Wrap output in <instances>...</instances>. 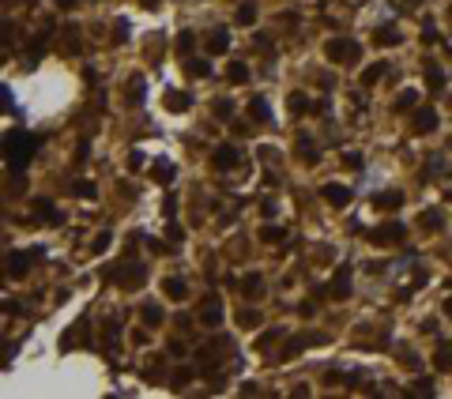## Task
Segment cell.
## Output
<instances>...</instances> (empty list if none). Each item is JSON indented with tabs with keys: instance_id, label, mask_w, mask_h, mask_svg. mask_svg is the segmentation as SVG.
<instances>
[{
	"instance_id": "19",
	"label": "cell",
	"mask_w": 452,
	"mask_h": 399,
	"mask_svg": "<svg viewBox=\"0 0 452 399\" xmlns=\"http://www.w3.org/2000/svg\"><path fill=\"white\" fill-rule=\"evenodd\" d=\"M426 83H430V91H441V87H445V72H441L434 61H426Z\"/></svg>"
},
{
	"instance_id": "20",
	"label": "cell",
	"mask_w": 452,
	"mask_h": 399,
	"mask_svg": "<svg viewBox=\"0 0 452 399\" xmlns=\"http://www.w3.org/2000/svg\"><path fill=\"white\" fill-rule=\"evenodd\" d=\"M434 365L441 369V373H448V369H452V343H441V350L434 354Z\"/></svg>"
},
{
	"instance_id": "25",
	"label": "cell",
	"mask_w": 452,
	"mask_h": 399,
	"mask_svg": "<svg viewBox=\"0 0 452 399\" xmlns=\"http://www.w3.org/2000/svg\"><path fill=\"white\" fill-rule=\"evenodd\" d=\"M249 117L264 125V121H268V102L264 98H253V102H249Z\"/></svg>"
},
{
	"instance_id": "23",
	"label": "cell",
	"mask_w": 452,
	"mask_h": 399,
	"mask_svg": "<svg viewBox=\"0 0 452 399\" xmlns=\"http://www.w3.org/2000/svg\"><path fill=\"white\" fill-rule=\"evenodd\" d=\"M237 23H242V26H253L256 23V4H253V0H245V4L237 8Z\"/></svg>"
},
{
	"instance_id": "5",
	"label": "cell",
	"mask_w": 452,
	"mask_h": 399,
	"mask_svg": "<svg viewBox=\"0 0 452 399\" xmlns=\"http://www.w3.org/2000/svg\"><path fill=\"white\" fill-rule=\"evenodd\" d=\"M328 335H321V331H305V335H294V339H286V347H283V358H298L302 354V347H316V343H324Z\"/></svg>"
},
{
	"instance_id": "17",
	"label": "cell",
	"mask_w": 452,
	"mask_h": 399,
	"mask_svg": "<svg viewBox=\"0 0 452 399\" xmlns=\"http://www.w3.org/2000/svg\"><path fill=\"white\" fill-rule=\"evenodd\" d=\"M373 42H377V45H396L400 31H396V26H377V31H373Z\"/></svg>"
},
{
	"instance_id": "14",
	"label": "cell",
	"mask_w": 452,
	"mask_h": 399,
	"mask_svg": "<svg viewBox=\"0 0 452 399\" xmlns=\"http://www.w3.org/2000/svg\"><path fill=\"white\" fill-rule=\"evenodd\" d=\"M162 102H166L170 113H185L189 109V94H181V91H166V94H162Z\"/></svg>"
},
{
	"instance_id": "27",
	"label": "cell",
	"mask_w": 452,
	"mask_h": 399,
	"mask_svg": "<svg viewBox=\"0 0 452 399\" xmlns=\"http://www.w3.org/2000/svg\"><path fill=\"white\" fill-rule=\"evenodd\" d=\"M286 106H290V113H305V106H309V98H305L302 91H294L290 98H286Z\"/></svg>"
},
{
	"instance_id": "6",
	"label": "cell",
	"mask_w": 452,
	"mask_h": 399,
	"mask_svg": "<svg viewBox=\"0 0 452 399\" xmlns=\"http://www.w3.org/2000/svg\"><path fill=\"white\" fill-rule=\"evenodd\" d=\"M324 290H328V298L343 301V298H347V294H351V268H335L332 282H328V287H324Z\"/></svg>"
},
{
	"instance_id": "43",
	"label": "cell",
	"mask_w": 452,
	"mask_h": 399,
	"mask_svg": "<svg viewBox=\"0 0 452 399\" xmlns=\"http://www.w3.org/2000/svg\"><path fill=\"white\" fill-rule=\"evenodd\" d=\"M158 4V0H143V8H155Z\"/></svg>"
},
{
	"instance_id": "30",
	"label": "cell",
	"mask_w": 452,
	"mask_h": 399,
	"mask_svg": "<svg viewBox=\"0 0 452 399\" xmlns=\"http://www.w3.org/2000/svg\"><path fill=\"white\" fill-rule=\"evenodd\" d=\"M418 226H430V230H434V226H441V211H422V215H418Z\"/></svg>"
},
{
	"instance_id": "28",
	"label": "cell",
	"mask_w": 452,
	"mask_h": 399,
	"mask_svg": "<svg viewBox=\"0 0 452 399\" xmlns=\"http://www.w3.org/2000/svg\"><path fill=\"white\" fill-rule=\"evenodd\" d=\"M189 381H192V369H177V373H174V377H170V384H174V388H177V392H181V388H185Z\"/></svg>"
},
{
	"instance_id": "29",
	"label": "cell",
	"mask_w": 452,
	"mask_h": 399,
	"mask_svg": "<svg viewBox=\"0 0 452 399\" xmlns=\"http://www.w3.org/2000/svg\"><path fill=\"white\" fill-rule=\"evenodd\" d=\"M75 192H79V196H87V200H94V192H98V188H94V181L79 177V181H75Z\"/></svg>"
},
{
	"instance_id": "1",
	"label": "cell",
	"mask_w": 452,
	"mask_h": 399,
	"mask_svg": "<svg viewBox=\"0 0 452 399\" xmlns=\"http://www.w3.org/2000/svg\"><path fill=\"white\" fill-rule=\"evenodd\" d=\"M34 147H38V139H34V136H26V132H12V136L4 139V158H8V169H15V174H19V169L31 162Z\"/></svg>"
},
{
	"instance_id": "2",
	"label": "cell",
	"mask_w": 452,
	"mask_h": 399,
	"mask_svg": "<svg viewBox=\"0 0 452 399\" xmlns=\"http://www.w3.org/2000/svg\"><path fill=\"white\" fill-rule=\"evenodd\" d=\"M324 56H328L332 64H354L358 61V42H354V38H332V42L324 45Z\"/></svg>"
},
{
	"instance_id": "16",
	"label": "cell",
	"mask_w": 452,
	"mask_h": 399,
	"mask_svg": "<svg viewBox=\"0 0 452 399\" xmlns=\"http://www.w3.org/2000/svg\"><path fill=\"white\" fill-rule=\"evenodd\" d=\"M400 204H403L400 192H381V196H373V207H381V211H396Z\"/></svg>"
},
{
	"instance_id": "34",
	"label": "cell",
	"mask_w": 452,
	"mask_h": 399,
	"mask_svg": "<svg viewBox=\"0 0 452 399\" xmlns=\"http://www.w3.org/2000/svg\"><path fill=\"white\" fill-rule=\"evenodd\" d=\"M343 166H351V169H362V155H358V151H347V155H343Z\"/></svg>"
},
{
	"instance_id": "32",
	"label": "cell",
	"mask_w": 452,
	"mask_h": 399,
	"mask_svg": "<svg viewBox=\"0 0 452 399\" xmlns=\"http://www.w3.org/2000/svg\"><path fill=\"white\" fill-rule=\"evenodd\" d=\"M207 72H211L207 61H189V75H207Z\"/></svg>"
},
{
	"instance_id": "41",
	"label": "cell",
	"mask_w": 452,
	"mask_h": 399,
	"mask_svg": "<svg viewBox=\"0 0 452 399\" xmlns=\"http://www.w3.org/2000/svg\"><path fill=\"white\" fill-rule=\"evenodd\" d=\"M415 392H418V395H430L434 388H430V381H418V384H415Z\"/></svg>"
},
{
	"instance_id": "36",
	"label": "cell",
	"mask_w": 452,
	"mask_h": 399,
	"mask_svg": "<svg viewBox=\"0 0 452 399\" xmlns=\"http://www.w3.org/2000/svg\"><path fill=\"white\" fill-rule=\"evenodd\" d=\"M192 42H196V34H192V31H181V34H177V45H181V49H189Z\"/></svg>"
},
{
	"instance_id": "8",
	"label": "cell",
	"mask_w": 452,
	"mask_h": 399,
	"mask_svg": "<svg viewBox=\"0 0 452 399\" xmlns=\"http://www.w3.org/2000/svg\"><path fill=\"white\" fill-rule=\"evenodd\" d=\"M321 196L328 200V204L343 207V204H347V200H351V188H347V185H335V181H328V185L321 188Z\"/></svg>"
},
{
	"instance_id": "9",
	"label": "cell",
	"mask_w": 452,
	"mask_h": 399,
	"mask_svg": "<svg viewBox=\"0 0 452 399\" xmlns=\"http://www.w3.org/2000/svg\"><path fill=\"white\" fill-rule=\"evenodd\" d=\"M411 125H415L418 136H426V132H434V128H437V113H434V109H418Z\"/></svg>"
},
{
	"instance_id": "44",
	"label": "cell",
	"mask_w": 452,
	"mask_h": 399,
	"mask_svg": "<svg viewBox=\"0 0 452 399\" xmlns=\"http://www.w3.org/2000/svg\"><path fill=\"white\" fill-rule=\"evenodd\" d=\"M448 15H452V8H448Z\"/></svg>"
},
{
	"instance_id": "22",
	"label": "cell",
	"mask_w": 452,
	"mask_h": 399,
	"mask_svg": "<svg viewBox=\"0 0 452 399\" xmlns=\"http://www.w3.org/2000/svg\"><path fill=\"white\" fill-rule=\"evenodd\" d=\"M143 324H147V328H158V324H162V309L155 305V301H147V305H143Z\"/></svg>"
},
{
	"instance_id": "26",
	"label": "cell",
	"mask_w": 452,
	"mask_h": 399,
	"mask_svg": "<svg viewBox=\"0 0 452 399\" xmlns=\"http://www.w3.org/2000/svg\"><path fill=\"white\" fill-rule=\"evenodd\" d=\"M237 324H242V328H260V312L242 309V312H237Z\"/></svg>"
},
{
	"instance_id": "21",
	"label": "cell",
	"mask_w": 452,
	"mask_h": 399,
	"mask_svg": "<svg viewBox=\"0 0 452 399\" xmlns=\"http://www.w3.org/2000/svg\"><path fill=\"white\" fill-rule=\"evenodd\" d=\"M34 215H38V218H53V222H61V211H57L49 200H38V204H34Z\"/></svg>"
},
{
	"instance_id": "13",
	"label": "cell",
	"mask_w": 452,
	"mask_h": 399,
	"mask_svg": "<svg viewBox=\"0 0 452 399\" xmlns=\"http://www.w3.org/2000/svg\"><path fill=\"white\" fill-rule=\"evenodd\" d=\"M242 294H245L249 301H253V298H264V279H260V275H245V279H242Z\"/></svg>"
},
{
	"instance_id": "3",
	"label": "cell",
	"mask_w": 452,
	"mask_h": 399,
	"mask_svg": "<svg viewBox=\"0 0 452 399\" xmlns=\"http://www.w3.org/2000/svg\"><path fill=\"white\" fill-rule=\"evenodd\" d=\"M200 324H204V328H219V324H223V301H219V294H207V298L200 301Z\"/></svg>"
},
{
	"instance_id": "11",
	"label": "cell",
	"mask_w": 452,
	"mask_h": 399,
	"mask_svg": "<svg viewBox=\"0 0 452 399\" xmlns=\"http://www.w3.org/2000/svg\"><path fill=\"white\" fill-rule=\"evenodd\" d=\"M151 177H155L158 185H170L177 177V169H174V162H166V158H158L155 166H151Z\"/></svg>"
},
{
	"instance_id": "24",
	"label": "cell",
	"mask_w": 452,
	"mask_h": 399,
	"mask_svg": "<svg viewBox=\"0 0 452 399\" xmlns=\"http://www.w3.org/2000/svg\"><path fill=\"white\" fill-rule=\"evenodd\" d=\"M226 79H230V83H245V79H249V68H245L242 61H234V64L226 68Z\"/></svg>"
},
{
	"instance_id": "42",
	"label": "cell",
	"mask_w": 452,
	"mask_h": 399,
	"mask_svg": "<svg viewBox=\"0 0 452 399\" xmlns=\"http://www.w3.org/2000/svg\"><path fill=\"white\" fill-rule=\"evenodd\" d=\"M57 4H61L64 12H68V8H75V4H79V0H57Z\"/></svg>"
},
{
	"instance_id": "37",
	"label": "cell",
	"mask_w": 452,
	"mask_h": 399,
	"mask_svg": "<svg viewBox=\"0 0 452 399\" xmlns=\"http://www.w3.org/2000/svg\"><path fill=\"white\" fill-rule=\"evenodd\" d=\"M264 241H283V230H279V226H268V230H264Z\"/></svg>"
},
{
	"instance_id": "35",
	"label": "cell",
	"mask_w": 452,
	"mask_h": 399,
	"mask_svg": "<svg viewBox=\"0 0 452 399\" xmlns=\"http://www.w3.org/2000/svg\"><path fill=\"white\" fill-rule=\"evenodd\" d=\"M230 113H234V106H230V102H219V106H215V117H219V121H230Z\"/></svg>"
},
{
	"instance_id": "40",
	"label": "cell",
	"mask_w": 452,
	"mask_h": 399,
	"mask_svg": "<svg viewBox=\"0 0 452 399\" xmlns=\"http://www.w3.org/2000/svg\"><path fill=\"white\" fill-rule=\"evenodd\" d=\"M170 354H174V358H185V343H170Z\"/></svg>"
},
{
	"instance_id": "15",
	"label": "cell",
	"mask_w": 452,
	"mask_h": 399,
	"mask_svg": "<svg viewBox=\"0 0 452 399\" xmlns=\"http://www.w3.org/2000/svg\"><path fill=\"white\" fill-rule=\"evenodd\" d=\"M162 290H166V298H170V301H185V298H189L185 279H166V282H162Z\"/></svg>"
},
{
	"instance_id": "18",
	"label": "cell",
	"mask_w": 452,
	"mask_h": 399,
	"mask_svg": "<svg viewBox=\"0 0 452 399\" xmlns=\"http://www.w3.org/2000/svg\"><path fill=\"white\" fill-rule=\"evenodd\" d=\"M384 72H388V64H384V61H377V64H369V68L362 72V87H373V83H377V79H381Z\"/></svg>"
},
{
	"instance_id": "7",
	"label": "cell",
	"mask_w": 452,
	"mask_h": 399,
	"mask_svg": "<svg viewBox=\"0 0 452 399\" xmlns=\"http://www.w3.org/2000/svg\"><path fill=\"white\" fill-rule=\"evenodd\" d=\"M226 49H230V31H226V26H215V31L207 34V53L211 56H223Z\"/></svg>"
},
{
	"instance_id": "38",
	"label": "cell",
	"mask_w": 452,
	"mask_h": 399,
	"mask_svg": "<svg viewBox=\"0 0 452 399\" xmlns=\"http://www.w3.org/2000/svg\"><path fill=\"white\" fill-rule=\"evenodd\" d=\"M256 49H260V53H272V49H268V45H272V38H268V34H256Z\"/></svg>"
},
{
	"instance_id": "4",
	"label": "cell",
	"mask_w": 452,
	"mask_h": 399,
	"mask_svg": "<svg viewBox=\"0 0 452 399\" xmlns=\"http://www.w3.org/2000/svg\"><path fill=\"white\" fill-rule=\"evenodd\" d=\"M403 237H407V226H400V222H384V226H377V230L369 234V241H373V245H400Z\"/></svg>"
},
{
	"instance_id": "33",
	"label": "cell",
	"mask_w": 452,
	"mask_h": 399,
	"mask_svg": "<svg viewBox=\"0 0 452 399\" xmlns=\"http://www.w3.org/2000/svg\"><path fill=\"white\" fill-rule=\"evenodd\" d=\"M110 241H113V237H110V230H105V234L94 237V245H91V249H94V252H105V249H110Z\"/></svg>"
},
{
	"instance_id": "12",
	"label": "cell",
	"mask_w": 452,
	"mask_h": 399,
	"mask_svg": "<svg viewBox=\"0 0 452 399\" xmlns=\"http://www.w3.org/2000/svg\"><path fill=\"white\" fill-rule=\"evenodd\" d=\"M26 275V252H8V279H23Z\"/></svg>"
},
{
	"instance_id": "31",
	"label": "cell",
	"mask_w": 452,
	"mask_h": 399,
	"mask_svg": "<svg viewBox=\"0 0 452 399\" xmlns=\"http://www.w3.org/2000/svg\"><path fill=\"white\" fill-rule=\"evenodd\" d=\"M415 102H418V94H415V91H403L400 98H396V109H407V106H415Z\"/></svg>"
},
{
	"instance_id": "10",
	"label": "cell",
	"mask_w": 452,
	"mask_h": 399,
	"mask_svg": "<svg viewBox=\"0 0 452 399\" xmlns=\"http://www.w3.org/2000/svg\"><path fill=\"white\" fill-rule=\"evenodd\" d=\"M237 147H215V155H211V162H215V169H226V166H237Z\"/></svg>"
},
{
	"instance_id": "39",
	"label": "cell",
	"mask_w": 452,
	"mask_h": 399,
	"mask_svg": "<svg viewBox=\"0 0 452 399\" xmlns=\"http://www.w3.org/2000/svg\"><path fill=\"white\" fill-rule=\"evenodd\" d=\"M162 211H166L170 218H174V215H177V200H174V196H166V204H162Z\"/></svg>"
}]
</instances>
